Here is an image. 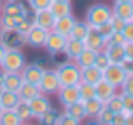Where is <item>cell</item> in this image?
I'll return each instance as SVG.
<instances>
[{"label": "cell", "mask_w": 133, "mask_h": 125, "mask_svg": "<svg viewBox=\"0 0 133 125\" xmlns=\"http://www.w3.org/2000/svg\"><path fill=\"white\" fill-rule=\"evenodd\" d=\"M0 66L3 73H20L25 66V56L20 49H5Z\"/></svg>", "instance_id": "1"}, {"label": "cell", "mask_w": 133, "mask_h": 125, "mask_svg": "<svg viewBox=\"0 0 133 125\" xmlns=\"http://www.w3.org/2000/svg\"><path fill=\"white\" fill-rule=\"evenodd\" d=\"M56 74L59 78L61 86L78 85L81 81V68L76 63H61L56 68Z\"/></svg>", "instance_id": "2"}, {"label": "cell", "mask_w": 133, "mask_h": 125, "mask_svg": "<svg viewBox=\"0 0 133 125\" xmlns=\"http://www.w3.org/2000/svg\"><path fill=\"white\" fill-rule=\"evenodd\" d=\"M111 17V9L104 3H96V5H91L86 12V22L91 27H98L103 22L110 20Z\"/></svg>", "instance_id": "3"}, {"label": "cell", "mask_w": 133, "mask_h": 125, "mask_svg": "<svg viewBox=\"0 0 133 125\" xmlns=\"http://www.w3.org/2000/svg\"><path fill=\"white\" fill-rule=\"evenodd\" d=\"M0 44L5 49H19L25 44V34L14 29H2L0 30Z\"/></svg>", "instance_id": "4"}, {"label": "cell", "mask_w": 133, "mask_h": 125, "mask_svg": "<svg viewBox=\"0 0 133 125\" xmlns=\"http://www.w3.org/2000/svg\"><path fill=\"white\" fill-rule=\"evenodd\" d=\"M41 93L44 95H56L61 88V83H59V78L56 74V69H44V74L41 78L39 85H37Z\"/></svg>", "instance_id": "5"}, {"label": "cell", "mask_w": 133, "mask_h": 125, "mask_svg": "<svg viewBox=\"0 0 133 125\" xmlns=\"http://www.w3.org/2000/svg\"><path fill=\"white\" fill-rule=\"evenodd\" d=\"M127 69H125L123 63H110L108 64V68L103 69V78L106 79V81H110L113 86H116V88H120L121 83H123V79L127 78Z\"/></svg>", "instance_id": "6"}, {"label": "cell", "mask_w": 133, "mask_h": 125, "mask_svg": "<svg viewBox=\"0 0 133 125\" xmlns=\"http://www.w3.org/2000/svg\"><path fill=\"white\" fill-rule=\"evenodd\" d=\"M66 41H68V37H66V36L57 34V32H54V30H49L47 37H45V42H44V47L52 54V56H56V54L64 53Z\"/></svg>", "instance_id": "7"}, {"label": "cell", "mask_w": 133, "mask_h": 125, "mask_svg": "<svg viewBox=\"0 0 133 125\" xmlns=\"http://www.w3.org/2000/svg\"><path fill=\"white\" fill-rule=\"evenodd\" d=\"M47 32H49L47 29H42L39 26H32L25 32V44H29L32 47H44Z\"/></svg>", "instance_id": "8"}, {"label": "cell", "mask_w": 133, "mask_h": 125, "mask_svg": "<svg viewBox=\"0 0 133 125\" xmlns=\"http://www.w3.org/2000/svg\"><path fill=\"white\" fill-rule=\"evenodd\" d=\"M54 15L49 9H42V10H34L32 12V22L34 26H39L42 29L51 30L52 26H54Z\"/></svg>", "instance_id": "9"}, {"label": "cell", "mask_w": 133, "mask_h": 125, "mask_svg": "<svg viewBox=\"0 0 133 125\" xmlns=\"http://www.w3.org/2000/svg\"><path fill=\"white\" fill-rule=\"evenodd\" d=\"M44 74V68L41 64H29L24 66V69L20 71V76L25 83H32V85H39L41 78Z\"/></svg>", "instance_id": "10"}, {"label": "cell", "mask_w": 133, "mask_h": 125, "mask_svg": "<svg viewBox=\"0 0 133 125\" xmlns=\"http://www.w3.org/2000/svg\"><path fill=\"white\" fill-rule=\"evenodd\" d=\"M57 98L61 102L62 107L69 105V103H74L79 100V90L78 85H68V86H61L57 91Z\"/></svg>", "instance_id": "11"}, {"label": "cell", "mask_w": 133, "mask_h": 125, "mask_svg": "<svg viewBox=\"0 0 133 125\" xmlns=\"http://www.w3.org/2000/svg\"><path fill=\"white\" fill-rule=\"evenodd\" d=\"M29 107H30V110H32V117L37 118V117L42 115L44 112H47L52 105H51V100H49L44 93H39L37 96H34L29 102Z\"/></svg>", "instance_id": "12"}, {"label": "cell", "mask_w": 133, "mask_h": 125, "mask_svg": "<svg viewBox=\"0 0 133 125\" xmlns=\"http://www.w3.org/2000/svg\"><path fill=\"white\" fill-rule=\"evenodd\" d=\"M0 10H2L3 15H12V17L27 15V12H29L27 5H24L20 0H7V3H2Z\"/></svg>", "instance_id": "13"}, {"label": "cell", "mask_w": 133, "mask_h": 125, "mask_svg": "<svg viewBox=\"0 0 133 125\" xmlns=\"http://www.w3.org/2000/svg\"><path fill=\"white\" fill-rule=\"evenodd\" d=\"M83 42H84V47L93 49V51H101V49H104V46H106V39H104L94 27H91V30L88 32V36L84 37Z\"/></svg>", "instance_id": "14"}, {"label": "cell", "mask_w": 133, "mask_h": 125, "mask_svg": "<svg viewBox=\"0 0 133 125\" xmlns=\"http://www.w3.org/2000/svg\"><path fill=\"white\" fill-rule=\"evenodd\" d=\"M94 93H96V98H99L101 102H106L108 98H111V96L116 93V86H113L110 81H106L104 78H101L99 81L94 85Z\"/></svg>", "instance_id": "15"}, {"label": "cell", "mask_w": 133, "mask_h": 125, "mask_svg": "<svg viewBox=\"0 0 133 125\" xmlns=\"http://www.w3.org/2000/svg\"><path fill=\"white\" fill-rule=\"evenodd\" d=\"M74 22H76V19L72 17V14H71V15L59 17V19H56V20H54V26H52V29H51V30H54V32L62 34V36L68 37V36H69V32H71V29H72V26H74Z\"/></svg>", "instance_id": "16"}, {"label": "cell", "mask_w": 133, "mask_h": 125, "mask_svg": "<svg viewBox=\"0 0 133 125\" xmlns=\"http://www.w3.org/2000/svg\"><path fill=\"white\" fill-rule=\"evenodd\" d=\"M19 95L17 91H12V90H7V88H0V108H14V107L19 103Z\"/></svg>", "instance_id": "17"}, {"label": "cell", "mask_w": 133, "mask_h": 125, "mask_svg": "<svg viewBox=\"0 0 133 125\" xmlns=\"http://www.w3.org/2000/svg\"><path fill=\"white\" fill-rule=\"evenodd\" d=\"M101 78H103V71H101V69H98L94 64L88 66V68H81V81L83 83L96 85Z\"/></svg>", "instance_id": "18"}, {"label": "cell", "mask_w": 133, "mask_h": 125, "mask_svg": "<svg viewBox=\"0 0 133 125\" xmlns=\"http://www.w3.org/2000/svg\"><path fill=\"white\" fill-rule=\"evenodd\" d=\"M83 49H84V42H83V41H78V39H72V37H68V41H66V46H64V53H66V56H68L69 59L74 61L76 58H78L79 54L83 53Z\"/></svg>", "instance_id": "19"}, {"label": "cell", "mask_w": 133, "mask_h": 125, "mask_svg": "<svg viewBox=\"0 0 133 125\" xmlns=\"http://www.w3.org/2000/svg\"><path fill=\"white\" fill-rule=\"evenodd\" d=\"M104 53H106L110 63H123L125 61V51L123 44H106L104 46Z\"/></svg>", "instance_id": "20"}, {"label": "cell", "mask_w": 133, "mask_h": 125, "mask_svg": "<svg viewBox=\"0 0 133 125\" xmlns=\"http://www.w3.org/2000/svg\"><path fill=\"white\" fill-rule=\"evenodd\" d=\"M22 83H24V79L20 76V73H3V79H2V86L0 88H7V90H12V91H17Z\"/></svg>", "instance_id": "21"}, {"label": "cell", "mask_w": 133, "mask_h": 125, "mask_svg": "<svg viewBox=\"0 0 133 125\" xmlns=\"http://www.w3.org/2000/svg\"><path fill=\"white\" fill-rule=\"evenodd\" d=\"M89 30H91V26L86 20H76L68 37H72V39H78V41H84V37L88 36Z\"/></svg>", "instance_id": "22"}, {"label": "cell", "mask_w": 133, "mask_h": 125, "mask_svg": "<svg viewBox=\"0 0 133 125\" xmlns=\"http://www.w3.org/2000/svg\"><path fill=\"white\" fill-rule=\"evenodd\" d=\"M39 88H37V85H32V83H25L24 81L22 85H20V88L17 90V95H19V98L22 100V102H30V100L34 98V96L39 95Z\"/></svg>", "instance_id": "23"}, {"label": "cell", "mask_w": 133, "mask_h": 125, "mask_svg": "<svg viewBox=\"0 0 133 125\" xmlns=\"http://www.w3.org/2000/svg\"><path fill=\"white\" fill-rule=\"evenodd\" d=\"M111 14L121 17L125 20H130L131 14H133V2H115V7L111 9Z\"/></svg>", "instance_id": "24"}, {"label": "cell", "mask_w": 133, "mask_h": 125, "mask_svg": "<svg viewBox=\"0 0 133 125\" xmlns=\"http://www.w3.org/2000/svg\"><path fill=\"white\" fill-rule=\"evenodd\" d=\"M49 10L52 12L54 19H59V17L71 15V14H72L71 2H51V5H49Z\"/></svg>", "instance_id": "25"}, {"label": "cell", "mask_w": 133, "mask_h": 125, "mask_svg": "<svg viewBox=\"0 0 133 125\" xmlns=\"http://www.w3.org/2000/svg\"><path fill=\"white\" fill-rule=\"evenodd\" d=\"M0 125H22V120L14 112V108H2L0 110Z\"/></svg>", "instance_id": "26"}, {"label": "cell", "mask_w": 133, "mask_h": 125, "mask_svg": "<svg viewBox=\"0 0 133 125\" xmlns=\"http://www.w3.org/2000/svg\"><path fill=\"white\" fill-rule=\"evenodd\" d=\"M64 113H68V115L74 117V118L78 120H83L86 117V112H84V105H83L81 100H78V102L74 103H69V105L64 107Z\"/></svg>", "instance_id": "27"}, {"label": "cell", "mask_w": 133, "mask_h": 125, "mask_svg": "<svg viewBox=\"0 0 133 125\" xmlns=\"http://www.w3.org/2000/svg\"><path fill=\"white\" fill-rule=\"evenodd\" d=\"M14 112L19 115V118L22 120V123H25V122H29L30 118H34L32 117V110H30V107H29V102L19 100V103L14 107Z\"/></svg>", "instance_id": "28"}, {"label": "cell", "mask_w": 133, "mask_h": 125, "mask_svg": "<svg viewBox=\"0 0 133 125\" xmlns=\"http://www.w3.org/2000/svg\"><path fill=\"white\" fill-rule=\"evenodd\" d=\"M83 105H84L86 117H96V113L101 110V107H103L104 103L101 102L99 98L93 96V98H89V100H84V102H83Z\"/></svg>", "instance_id": "29"}, {"label": "cell", "mask_w": 133, "mask_h": 125, "mask_svg": "<svg viewBox=\"0 0 133 125\" xmlns=\"http://www.w3.org/2000/svg\"><path fill=\"white\" fill-rule=\"evenodd\" d=\"M94 56H96V51L84 47V49H83V53L79 54L74 61H76V64H78L79 68H88V66H91L94 63Z\"/></svg>", "instance_id": "30"}, {"label": "cell", "mask_w": 133, "mask_h": 125, "mask_svg": "<svg viewBox=\"0 0 133 125\" xmlns=\"http://www.w3.org/2000/svg\"><path fill=\"white\" fill-rule=\"evenodd\" d=\"M78 90H79V100H81V102L96 96V93H94V85H89V83L79 81L78 83Z\"/></svg>", "instance_id": "31"}, {"label": "cell", "mask_w": 133, "mask_h": 125, "mask_svg": "<svg viewBox=\"0 0 133 125\" xmlns=\"http://www.w3.org/2000/svg\"><path fill=\"white\" fill-rule=\"evenodd\" d=\"M113 115H115V113L111 112V110L108 108L106 105H103V107H101V110L96 113V117H94V118H96V122L101 123V125H111Z\"/></svg>", "instance_id": "32"}, {"label": "cell", "mask_w": 133, "mask_h": 125, "mask_svg": "<svg viewBox=\"0 0 133 125\" xmlns=\"http://www.w3.org/2000/svg\"><path fill=\"white\" fill-rule=\"evenodd\" d=\"M57 117H59V112L51 107L47 112H44L42 115H39L37 118H39V123H42V125H54L56 120H57Z\"/></svg>", "instance_id": "33"}, {"label": "cell", "mask_w": 133, "mask_h": 125, "mask_svg": "<svg viewBox=\"0 0 133 125\" xmlns=\"http://www.w3.org/2000/svg\"><path fill=\"white\" fill-rule=\"evenodd\" d=\"M104 105H106L113 113H118V112H121V110H123V102H121V96L116 95V93H115L111 98H108L106 102H104Z\"/></svg>", "instance_id": "34"}, {"label": "cell", "mask_w": 133, "mask_h": 125, "mask_svg": "<svg viewBox=\"0 0 133 125\" xmlns=\"http://www.w3.org/2000/svg\"><path fill=\"white\" fill-rule=\"evenodd\" d=\"M93 64L96 66L98 69H101V71H103L104 68H108V64H110V59H108L106 53H104L103 49H101V51H96V56H94V63H93Z\"/></svg>", "instance_id": "35"}, {"label": "cell", "mask_w": 133, "mask_h": 125, "mask_svg": "<svg viewBox=\"0 0 133 125\" xmlns=\"http://www.w3.org/2000/svg\"><path fill=\"white\" fill-rule=\"evenodd\" d=\"M52 0H27V5L30 10H42V9H49Z\"/></svg>", "instance_id": "36"}, {"label": "cell", "mask_w": 133, "mask_h": 125, "mask_svg": "<svg viewBox=\"0 0 133 125\" xmlns=\"http://www.w3.org/2000/svg\"><path fill=\"white\" fill-rule=\"evenodd\" d=\"M56 123H59V125H78V123H81V120L74 118V117L68 115V113H59Z\"/></svg>", "instance_id": "37"}, {"label": "cell", "mask_w": 133, "mask_h": 125, "mask_svg": "<svg viewBox=\"0 0 133 125\" xmlns=\"http://www.w3.org/2000/svg\"><path fill=\"white\" fill-rule=\"evenodd\" d=\"M106 44H125V36L121 30H113L106 39Z\"/></svg>", "instance_id": "38"}, {"label": "cell", "mask_w": 133, "mask_h": 125, "mask_svg": "<svg viewBox=\"0 0 133 125\" xmlns=\"http://www.w3.org/2000/svg\"><path fill=\"white\" fill-rule=\"evenodd\" d=\"M110 24H111V27H113V30H123V27H125V24H127V20L121 19V17H118V15H113V14H111Z\"/></svg>", "instance_id": "39"}, {"label": "cell", "mask_w": 133, "mask_h": 125, "mask_svg": "<svg viewBox=\"0 0 133 125\" xmlns=\"http://www.w3.org/2000/svg\"><path fill=\"white\" fill-rule=\"evenodd\" d=\"M94 29L98 30V32L101 34V36L104 37V39H108L110 37V34L113 32V27H111V24H110V20H106V22H103L101 26H98V27H94Z\"/></svg>", "instance_id": "40"}, {"label": "cell", "mask_w": 133, "mask_h": 125, "mask_svg": "<svg viewBox=\"0 0 133 125\" xmlns=\"http://www.w3.org/2000/svg\"><path fill=\"white\" fill-rule=\"evenodd\" d=\"M121 91L123 93H130L133 95V74H127V78L123 79V83H121Z\"/></svg>", "instance_id": "41"}, {"label": "cell", "mask_w": 133, "mask_h": 125, "mask_svg": "<svg viewBox=\"0 0 133 125\" xmlns=\"http://www.w3.org/2000/svg\"><path fill=\"white\" fill-rule=\"evenodd\" d=\"M121 32L125 36V41H133V20H127Z\"/></svg>", "instance_id": "42"}, {"label": "cell", "mask_w": 133, "mask_h": 125, "mask_svg": "<svg viewBox=\"0 0 133 125\" xmlns=\"http://www.w3.org/2000/svg\"><path fill=\"white\" fill-rule=\"evenodd\" d=\"M123 51H125V61L133 59V41H125Z\"/></svg>", "instance_id": "43"}, {"label": "cell", "mask_w": 133, "mask_h": 125, "mask_svg": "<svg viewBox=\"0 0 133 125\" xmlns=\"http://www.w3.org/2000/svg\"><path fill=\"white\" fill-rule=\"evenodd\" d=\"M121 102H123V108L127 110H131L133 107V95H130V93H121Z\"/></svg>", "instance_id": "44"}, {"label": "cell", "mask_w": 133, "mask_h": 125, "mask_svg": "<svg viewBox=\"0 0 133 125\" xmlns=\"http://www.w3.org/2000/svg\"><path fill=\"white\" fill-rule=\"evenodd\" d=\"M111 125H127V117H125L121 112L115 113L113 120H111Z\"/></svg>", "instance_id": "45"}, {"label": "cell", "mask_w": 133, "mask_h": 125, "mask_svg": "<svg viewBox=\"0 0 133 125\" xmlns=\"http://www.w3.org/2000/svg\"><path fill=\"white\" fill-rule=\"evenodd\" d=\"M123 66H125V69H127L128 74H133V59H130V61H123Z\"/></svg>", "instance_id": "46"}, {"label": "cell", "mask_w": 133, "mask_h": 125, "mask_svg": "<svg viewBox=\"0 0 133 125\" xmlns=\"http://www.w3.org/2000/svg\"><path fill=\"white\" fill-rule=\"evenodd\" d=\"M3 54H5V47L0 44V61H2V58H3Z\"/></svg>", "instance_id": "47"}, {"label": "cell", "mask_w": 133, "mask_h": 125, "mask_svg": "<svg viewBox=\"0 0 133 125\" xmlns=\"http://www.w3.org/2000/svg\"><path fill=\"white\" fill-rule=\"evenodd\" d=\"M2 79H3V71L0 73V86H2Z\"/></svg>", "instance_id": "48"}, {"label": "cell", "mask_w": 133, "mask_h": 125, "mask_svg": "<svg viewBox=\"0 0 133 125\" xmlns=\"http://www.w3.org/2000/svg\"><path fill=\"white\" fill-rule=\"evenodd\" d=\"M52 2H71V0H52Z\"/></svg>", "instance_id": "49"}, {"label": "cell", "mask_w": 133, "mask_h": 125, "mask_svg": "<svg viewBox=\"0 0 133 125\" xmlns=\"http://www.w3.org/2000/svg\"><path fill=\"white\" fill-rule=\"evenodd\" d=\"M115 2H133V0H115Z\"/></svg>", "instance_id": "50"}, {"label": "cell", "mask_w": 133, "mask_h": 125, "mask_svg": "<svg viewBox=\"0 0 133 125\" xmlns=\"http://www.w3.org/2000/svg\"><path fill=\"white\" fill-rule=\"evenodd\" d=\"M130 115H133V107H131V110H130Z\"/></svg>", "instance_id": "51"}, {"label": "cell", "mask_w": 133, "mask_h": 125, "mask_svg": "<svg viewBox=\"0 0 133 125\" xmlns=\"http://www.w3.org/2000/svg\"><path fill=\"white\" fill-rule=\"evenodd\" d=\"M0 9H2V0H0Z\"/></svg>", "instance_id": "52"}, {"label": "cell", "mask_w": 133, "mask_h": 125, "mask_svg": "<svg viewBox=\"0 0 133 125\" xmlns=\"http://www.w3.org/2000/svg\"><path fill=\"white\" fill-rule=\"evenodd\" d=\"M130 20H133V14H131V19H130Z\"/></svg>", "instance_id": "53"}, {"label": "cell", "mask_w": 133, "mask_h": 125, "mask_svg": "<svg viewBox=\"0 0 133 125\" xmlns=\"http://www.w3.org/2000/svg\"><path fill=\"white\" fill-rule=\"evenodd\" d=\"M0 30H2V26H0Z\"/></svg>", "instance_id": "54"}, {"label": "cell", "mask_w": 133, "mask_h": 125, "mask_svg": "<svg viewBox=\"0 0 133 125\" xmlns=\"http://www.w3.org/2000/svg\"><path fill=\"white\" fill-rule=\"evenodd\" d=\"M0 110H2V108H0Z\"/></svg>", "instance_id": "55"}]
</instances>
